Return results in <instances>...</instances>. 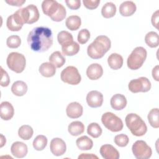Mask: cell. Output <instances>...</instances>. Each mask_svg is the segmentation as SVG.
Listing matches in <instances>:
<instances>
[{"label":"cell","mask_w":159,"mask_h":159,"mask_svg":"<svg viewBox=\"0 0 159 159\" xmlns=\"http://www.w3.org/2000/svg\"><path fill=\"white\" fill-rule=\"evenodd\" d=\"M147 55V50L143 47H137L135 48L127 58V66L132 70L139 69L145 61Z\"/></svg>","instance_id":"5b68a950"},{"label":"cell","mask_w":159,"mask_h":159,"mask_svg":"<svg viewBox=\"0 0 159 159\" xmlns=\"http://www.w3.org/2000/svg\"><path fill=\"white\" fill-rule=\"evenodd\" d=\"M90 38V32L87 29H83L79 32L78 35V41L81 44L86 43Z\"/></svg>","instance_id":"f35d334b"},{"label":"cell","mask_w":159,"mask_h":159,"mask_svg":"<svg viewBox=\"0 0 159 159\" xmlns=\"http://www.w3.org/2000/svg\"><path fill=\"white\" fill-rule=\"evenodd\" d=\"M50 148L51 152L57 157L63 155L66 150L65 141L60 138H54L50 142Z\"/></svg>","instance_id":"5bb4252c"},{"label":"cell","mask_w":159,"mask_h":159,"mask_svg":"<svg viewBox=\"0 0 159 159\" xmlns=\"http://www.w3.org/2000/svg\"><path fill=\"white\" fill-rule=\"evenodd\" d=\"M111 42L109 38L106 35H99L88 45L87 53L93 59L102 58L111 48Z\"/></svg>","instance_id":"7a4b0ae2"},{"label":"cell","mask_w":159,"mask_h":159,"mask_svg":"<svg viewBox=\"0 0 159 159\" xmlns=\"http://www.w3.org/2000/svg\"><path fill=\"white\" fill-rule=\"evenodd\" d=\"M159 110L158 108H153L149 112L147 118L149 124L153 128L157 129L159 127Z\"/></svg>","instance_id":"d6a6232c"},{"label":"cell","mask_w":159,"mask_h":159,"mask_svg":"<svg viewBox=\"0 0 159 159\" xmlns=\"http://www.w3.org/2000/svg\"><path fill=\"white\" fill-rule=\"evenodd\" d=\"M134 157L137 159H148L152 154V148L143 140H137L132 147Z\"/></svg>","instance_id":"30bf717a"},{"label":"cell","mask_w":159,"mask_h":159,"mask_svg":"<svg viewBox=\"0 0 159 159\" xmlns=\"http://www.w3.org/2000/svg\"><path fill=\"white\" fill-rule=\"evenodd\" d=\"M34 130L32 127L29 125H23L19 129L18 135L19 137L24 140H29L33 135Z\"/></svg>","instance_id":"1f68e13d"},{"label":"cell","mask_w":159,"mask_h":159,"mask_svg":"<svg viewBox=\"0 0 159 159\" xmlns=\"http://www.w3.org/2000/svg\"><path fill=\"white\" fill-rule=\"evenodd\" d=\"M7 46L11 48H16L21 44V39L18 35H11L6 40Z\"/></svg>","instance_id":"8d00e7d4"},{"label":"cell","mask_w":159,"mask_h":159,"mask_svg":"<svg viewBox=\"0 0 159 159\" xmlns=\"http://www.w3.org/2000/svg\"><path fill=\"white\" fill-rule=\"evenodd\" d=\"M65 24L70 30H76L81 26V20L78 16H70L66 19Z\"/></svg>","instance_id":"83f0119b"},{"label":"cell","mask_w":159,"mask_h":159,"mask_svg":"<svg viewBox=\"0 0 159 159\" xmlns=\"http://www.w3.org/2000/svg\"><path fill=\"white\" fill-rule=\"evenodd\" d=\"M83 106L78 102H72L70 103L66 109L67 116L71 119H76L81 117L83 114Z\"/></svg>","instance_id":"2e32d148"},{"label":"cell","mask_w":159,"mask_h":159,"mask_svg":"<svg viewBox=\"0 0 159 159\" xmlns=\"http://www.w3.org/2000/svg\"><path fill=\"white\" fill-rule=\"evenodd\" d=\"M60 78L62 81L71 85H76L81 80L78 69L73 66H68L63 69L61 72Z\"/></svg>","instance_id":"9c48e42d"},{"label":"cell","mask_w":159,"mask_h":159,"mask_svg":"<svg viewBox=\"0 0 159 159\" xmlns=\"http://www.w3.org/2000/svg\"><path fill=\"white\" fill-rule=\"evenodd\" d=\"M86 102L91 107L96 108L101 107L103 102V95L98 91H91L86 96Z\"/></svg>","instance_id":"7c38bea8"},{"label":"cell","mask_w":159,"mask_h":159,"mask_svg":"<svg viewBox=\"0 0 159 159\" xmlns=\"http://www.w3.org/2000/svg\"><path fill=\"white\" fill-rule=\"evenodd\" d=\"M145 42L146 44L151 48H155L158 47L159 44V37L158 34L153 31L148 32L145 37Z\"/></svg>","instance_id":"4dcf8cb0"},{"label":"cell","mask_w":159,"mask_h":159,"mask_svg":"<svg viewBox=\"0 0 159 159\" xmlns=\"http://www.w3.org/2000/svg\"><path fill=\"white\" fill-rule=\"evenodd\" d=\"M11 152L15 157L21 158L25 157L27 154L28 148L25 143L22 142H16L12 144Z\"/></svg>","instance_id":"e0dca14e"},{"label":"cell","mask_w":159,"mask_h":159,"mask_svg":"<svg viewBox=\"0 0 159 159\" xmlns=\"http://www.w3.org/2000/svg\"><path fill=\"white\" fill-rule=\"evenodd\" d=\"M125 124L130 132L135 136L144 135L147 131V127L142 119L136 114L130 113L125 119Z\"/></svg>","instance_id":"277c9868"},{"label":"cell","mask_w":159,"mask_h":159,"mask_svg":"<svg viewBox=\"0 0 159 159\" xmlns=\"http://www.w3.org/2000/svg\"><path fill=\"white\" fill-rule=\"evenodd\" d=\"M27 85L23 81H16L11 86L12 93L17 96H22L27 91Z\"/></svg>","instance_id":"d4e9b609"},{"label":"cell","mask_w":159,"mask_h":159,"mask_svg":"<svg viewBox=\"0 0 159 159\" xmlns=\"http://www.w3.org/2000/svg\"><path fill=\"white\" fill-rule=\"evenodd\" d=\"M78 158H98L96 155L93 154H89V153H81L79 157Z\"/></svg>","instance_id":"bcb514c9"},{"label":"cell","mask_w":159,"mask_h":159,"mask_svg":"<svg viewBox=\"0 0 159 159\" xmlns=\"http://www.w3.org/2000/svg\"><path fill=\"white\" fill-rule=\"evenodd\" d=\"M65 3L72 10H77L81 6L80 0H65Z\"/></svg>","instance_id":"b9f144b4"},{"label":"cell","mask_w":159,"mask_h":159,"mask_svg":"<svg viewBox=\"0 0 159 159\" xmlns=\"http://www.w3.org/2000/svg\"><path fill=\"white\" fill-rule=\"evenodd\" d=\"M107 63L109 67L114 70L120 69L123 65L122 57L116 53L111 54L107 58Z\"/></svg>","instance_id":"7402d4cb"},{"label":"cell","mask_w":159,"mask_h":159,"mask_svg":"<svg viewBox=\"0 0 159 159\" xmlns=\"http://www.w3.org/2000/svg\"><path fill=\"white\" fill-rule=\"evenodd\" d=\"M68 132L73 136H78L84 131V125L80 121H73L68 127Z\"/></svg>","instance_id":"484cf974"},{"label":"cell","mask_w":159,"mask_h":159,"mask_svg":"<svg viewBox=\"0 0 159 159\" xmlns=\"http://www.w3.org/2000/svg\"><path fill=\"white\" fill-rule=\"evenodd\" d=\"M43 14L55 22L62 21L66 15L65 7L54 0H45L42 3Z\"/></svg>","instance_id":"3957f363"},{"label":"cell","mask_w":159,"mask_h":159,"mask_svg":"<svg viewBox=\"0 0 159 159\" xmlns=\"http://www.w3.org/2000/svg\"><path fill=\"white\" fill-rule=\"evenodd\" d=\"M17 12L19 13L24 24H32L36 22L40 16L37 6L34 4H30L25 7L19 9Z\"/></svg>","instance_id":"ba28073f"},{"label":"cell","mask_w":159,"mask_h":159,"mask_svg":"<svg viewBox=\"0 0 159 159\" xmlns=\"http://www.w3.org/2000/svg\"><path fill=\"white\" fill-rule=\"evenodd\" d=\"M158 19H159V11L157 10L152 16V24L153 27L157 29H158Z\"/></svg>","instance_id":"7bdbcfd3"},{"label":"cell","mask_w":159,"mask_h":159,"mask_svg":"<svg viewBox=\"0 0 159 159\" xmlns=\"http://www.w3.org/2000/svg\"><path fill=\"white\" fill-rule=\"evenodd\" d=\"M101 122L106 129L113 132L120 131L123 129L122 120L111 112H107L102 114Z\"/></svg>","instance_id":"52a82bcc"},{"label":"cell","mask_w":159,"mask_h":159,"mask_svg":"<svg viewBox=\"0 0 159 159\" xmlns=\"http://www.w3.org/2000/svg\"><path fill=\"white\" fill-rule=\"evenodd\" d=\"M47 138L43 135H37L33 141V147L37 151L43 150L47 146Z\"/></svg>","instance_id":"836d02e7"},{"label":"cell","mask_w":159,"mask_h":159,"mask_svg":"<svg viewBox=\"0 0 159 159\" xmlns=\"http://www.w3.org/2000/svg\"><path fill=\"white\" fill-rule=\"evenodd\" d=\"M5 2L11 6L20 7L25 2V0H6Z\"/></svg>","instance_id":"ee69618b"},{"label":"cell","mask_w":159,"mask_h":159,"mask_svg":"<svg viewBox=\"0 0 159 159\" xmlns=\"http://www.w3.org/2000/svg\"><path fill=\"white\" fill-rule=\"evenodd\" d=\"M78 148L81 150H91L93 146V140L88 136L84 135L77 139L76 141Z\"/></svg>","instance_id":"4316f807"},{"label":"cell","mask_w":159,"mask_h":159,"mask_svg":"<svg viewBox=\"0 0 159 159\" xmlns=\"http://www.w3.org/2000/svg\"><path fill=\"white\" fill-rule=\"evenodd\" d=\"M83 2L87 9L92 10L96 9L98 7L100 3V0H83Z\"/></svg>","instance_id":"60d3db41"},{"label":"cell","mask_w":159,"mask_h":159,"mask_svg":"<svg viewBox=\"0 0 159 159\" xmlns=\"http://www.w3.org/2000/svg\"><path fill=\"white\" fill-rule=\"evenodd\" d=\"M57 40L60 45L61 46L65 44L73 41V37L71 33L66 30H62L58 34Z\"/></svg>","instance_id":"d590c367"},{"label":"cell","mask_w":159,"mask_h":159,"mask_svg":"<svg viewBox=\"0 0 159 159\" xmlns=\"http://www.w3.org/2000/svg\"><path fill=\"white\" fill-rule=\"evenodd\" d=\"M49 61L56 68H61L65 63V58L59 51L54 52L49 57Z\"/></svg>","instance_id":"f1b7e54d"},{"label":"cell","mask_w":159,"mask_h":159,"mask_svg":"<svg viewBox=\"0 0 159 159\" xmlns=\"http://www.w3.org/2000/svg\"><path fill=\"white\" fill-rule=\"evenodd\" d=\"M110 104L115 110L119 111L123 109L127 105V99L124 95L121 94H116L111 99Z\"/></svg>","instance_id":"ffe728a7"},{"label":"cell","mask_w":159,"mask_h":159,"mask_svg":"<svg viewBox=\"0 0 159 159\" xmlns=\"http://www.w3.org/2000/svg\"><path fill=\"white\" fill-rule=\"evenodd\" d=\"M27 43L34 52H43L48 50L53 44L51 29L43 26L34 28L28 34Z\"/></svg>","instance_id":"6da1fadb"},{"label":"cell","mask_w":159,"mask_h":159,"mask_svg":"<svg viewBox=\"0 0 159 159\" xmlns=\"http://www.w3.org/2000/svg\"><path fill=\"white\" fill-rule=\"evenodd\" d=\"M152 76L157 81H159V66H155L152 70Z\"/></svg>","instance_id":"f6af8a7d"},{"label":"cell","mask_w":159,"mask_h":159,"mask_svg":"<svg viewBox=\"0 0 159 159\" xmlns=\"http://www.w3.org/2000/svg\"><path fill=\"white\" fill-rule=\"evenodd\" d=\"M103 74V69L101 65L93 63L86 70V75L91 80H96L100 78Z\"/></svg>","instance_id":"d6986e66"},{"label":"cell","mask_w":159,"mask_h":159,"mask_svg":"<svg viewBox=\"0 0 159 159\" xmlns=\"http://www.w3.org/2000/svg\"><path fill=\"white\" fill-rule=\"evenodd\" d=\"M39 70L43 76L49 78L55 75L56 67L50 62H45L40 65Z\"/></svg>","instance_id":"cb8c5ba5"},{"label":"cell","mask_w":159,"mask_h":159,"mask_svg":"<svg viewBox=\"0 0 159 159\" xmlns=\"http://www.w3.org/2000/svg\"><path fill=\"white\" fill-rule=\"evenodd\" d=\"M100 154L105 159H118L120 157L118 150L110 144H104L100 148Z\"/></svg>","instance_id":"9a60e30c"},{"label":"cell","mask_w":159,"mask_h":159,"mask_svg":"<svg viewBox=\"0 0 159 159\" xmlns=\"http://www.w3.org/2000/svg\"><path fill=\"white\" fill-rule=\"evenodd\" d=\"M130 91L133 93L139 92H148L151 89V83L146 77H140L137 79L132 80L128 85Z\"/></svg>","instance_id":"8fae6325"},{"label":"cell","mask_w":159,"mask_h":159,"mask_svg":"<svg viewBox=\"0 0 159 159\" xmlns=\"http://www.w3.org/2000/svg\"><path fill=\"white\" fill-rule=\"evenodd\" d=\"M114 143L119 147H124L127 146L129 142V137L127 135L124 134H120L115 136L114 139Z\"/></svg>","instance_id":"74e56055"},{"label":"cell","mask_w":159,"mask_h":159,"mask_svg":"<svg viewBox=\"0 0 159 159\" xmlns=\"http://www.w3.org/2000/svg\"><path fill=\"white\" fill-rule=\"evenodd\" d=\"M1 86L2 87H6L9 84V83H10L9 76L7 73L2 67H1Z\"/></svg>","instance_id":"ab89813d"},{"label":"cell","mask_w":159,"mask_h":159,"mask_svg":"<svg viewBox=\"0 0 159 159\" xmlns=\"http://www.w3.org/2000/svg\"><path fill=\"white\" fill-rule=\"evenodd\" d=\"M116 13V6L111 2L106 3L101 9V14L104 18H111L114 17Z\"/></svg>","instance_id":"f546056e"},{"label":"cell","mask_w":159,"mask_h":159,"mask_svg":"<svg viewBox=\"0 0 159 159\" xmlns=\"http://www.w3.org/2000/svg\"><path fill=\"white\" fill-rule=\"evenodd\" d=\"M6 63L8 68L17 73H22L25 67L26 60L24 55L18 52L10 53L6 60Z\"/></svg>","instance_id":"8992f818"},{"label":"cell","mask_w":159,"mask_h":159,"mask_svg":"<svg viewBox=\"0 0 159 159\" xmlns=\"http://www.w3.org/2000/svg\"><path fill=\"white\" fill-rule=\"evenodd\" d=\"M80 45L76 42L72 41L61 46V51L66 56H73L78 53Z\"/></svg>","instance_id":"603a6c76"},{"label":"cell","mask_w":159,"mask_h":159,"mask_svg":"<svg viewBox=\"0 0 159 159\" xmlns=\"http://www.w3.org/2000/svg\"><path fill=\"white\" fill-rule=\"evenodd\" d=\"M102 129L101 126L96 122L89 124L87 128L88 134L93 138H98L102 134Z\"/></svg>","instance_id":"e575fe53"},{"label":"cell","mask_w":159,"mask_h":159,"mask_svg":"<svg viewBox=\"0 0 159 159\" xmlns=\"http://www.w3.org/2000/svg\"><path fill=\"white\" fill-rule=\"evenodd\" d=\"M1 147H2L4 144L6 143V138L2 135L1 134Z\"/></svg>","instance_id":"7dc6e473"},{"label":"cell","mask_w":159,"mask_h":159,"mask_svg":"<svg viewBox=\"0 0 159 159\" xmlns=\"http://www.w3.org/2000/svg\"><path fill=\"white\" fill-rule=\"evenodd\" d=\"M24 24V22L17 11L13 14L9 16L7 19L6 25L7 29L11 31H19L22 29Z\"/></svg>","instance_id":"4fadbf2b"},{"label":"cell","mask_w":159,"mask_h":159,"mask_svg":"<svg viewBox=\"0 0 159 159\" xmlns=\"http://www.w3.org/2000/svg\"><path fill=\"white\" fill-rule=\"evenodd\" d=\"M137 7L133 1H127L123 2L119 6V13L124 17H129L133 15L136 11Z\"/></svg>","instance_id":"44dd1931"},{"label":"cell","mask_w":159,"mask_h":159,"mask_svg":"<svg viewBox=\"0 0 159 159\" xmlns=\"http://www.w3.org/2000/svg\"><path fill=\"white\" fill-rule=\"evenodd\" d=\"M14 114V109L12 105L7 102H2L0 106V116L4 120H9L12 118Z\"/></svg>","instance_id":"ac0fdd59"}]
</instances>
